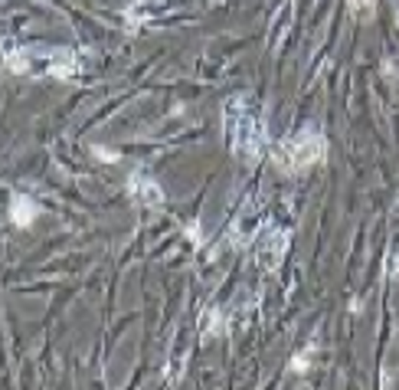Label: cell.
<instances>
[{
    "instance_id": "obj_1",
    "label": "cell",
    "mask_w": 399,
    "mask_h": 390,
    "mask_svg": "<svg viewBox=\"0 0 399 390\" xmlns=\"http://www.w3.org/2000/svg\"><path fill=\"white\" fill-rule=\"evenodd\" d=\"M226 138L233 151L242 158H259L265 145V118L262 109L249 95H236L226 105Z\"/></svg>"
},
{
    "instance_id": "obj_2",
    "label": "cell",
    "mask_w": 399,
    "mask_h": 390,
    "mask_svg": "<svg viewBox=\"0 0 399 390\" xmlns=\"http://www.w3.org/2000/svg\"><path fill=\"white\" fill-rule=\"evenodd\" d=\"M7 63L13 73H30V76H72L79 69L72 50H10Z\"/></svg>"
},
{
    "instance_id": "obj_3",
    "label": "cell",
    "mask_w": 399,
    "mask_h": 390,
    "mask_svg": "<svg viewBox=\"0 0 399 390\" xmlns=\"http://www.w3.org/2000/svg\"><path fill=\"white\" fill-rule=\"evenodd\" d=\"M324 154H327L324 135L314 131V128H304V131H298V135L278 151L275 161H278V167H285L288 174H301V171H308V167L324 161Z\"/></svg>"
},
{
    "instance_id": "obj_4",
    "label": "cell",
    "mask_w": 399,
    "mask_h": 390,
    "mask_svg": "<svg viewBox=\"0 0 399 390\" xmlns=\"http://www.w3.org/2000/svg\"><path fill=\"white\" fill-rule=\"evenodd\" d=\"M128 190L135 194L137 201H144L148 207H157V203H164V190L150 180V177H144V174H135L131 177V184H128Z\"/></svg>"
},
{
    "instance_id": "obj_5",
    "label": "cell",
    "mask_w": 399,
    "mask_h": 390,
    "mask_svg": "<svg viewBox=\"0 0 399 390\" xmlns=\"http://www.w3.org/2000/svg\"><path fill=\"white\" fill-rule=\"evenodd\" d=\"M10 216L17 227H30V220L37 216V207L33 203H26V197H17V201L10 203Z\"/></svg>"
},
{
    "instance_id": "obj_6",
    "label": "cell",
    "mask_w": 399,
    "mask_h": 390,
    "mask_svg": "<svg viewBox=\"0 0 399 390\" xmlns=\"http://www.w3.org/2000/svg\"><path fill=\"white\" fill-rule=\"evenodd\" d=\"M347 3L353 10H370V7H373V0H347Z\"/></svg>"
}]
</instances>
